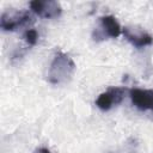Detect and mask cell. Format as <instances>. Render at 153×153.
Instances as JSON below:
<instances>
[{
	"instance_id": "5",
	"label": "cell",
	"mask_w": 153,
	"mask_h": 153,
	"mask_svg": "<svg viewBox=\"0 0 153 153\" xmlns=\"http://www.w3.org/2000/svg\"><path fill=\"white\" fill-rule=\"evenodd\" d=\"M100 31H97L94 35V39H102L104 37L117 38L121 35V25L116 20L114 16H103L99 18Z\"/></svg>"
},
{
	"instance_id": "8",
	"label": "cell",
	"mask_w": 153,
	"mask_h": 153,
	"mask_svg": "<svg viewBox=\"0 0 153 153\" xmlns=\"http://www.w3.org/2000/svg\"><path fill=\"white\" fill-rule=\"evenodd\" d=\"M24 39L29 45H35L38 39V32L35 29H29L24 33Z\"/></svg>"
},
{
	"instance_id": "7",
	"label": "cell",
	"mask_w": 153,
	"mask_h": 153,
	"mask_svg": "<svg viewBox=\"0 0 153 153\" xmlns=\"http://www.w3.org/2000/svg\"><path fill=\"white\" fill-rule=\"evenodd\" d=\"M123 35L136 48H143L153 43V37L143 31H133L129 27H124Z\"/></svg>"
},
{
	"instance_id": "1",
	"label": "cell",
	"mask_w": 153,
	"mask_h": 153,
	"mask_svg": "<svg viewBox=\"0 0 153 153\" xmlns=\"http://www.w3.org/2000/svg\"><path fill=\"white\" fill-rule=\"evenodd\" d=\"M75 65L73 60L65 53L59 51L55 54L48 72V80L51 84L59 85L66 82L73 74Z\"/></svg>"
},
{
	"instance_id": "9",
	"label": "cell",
	"mask_w": 153,
	"mask_h": 153,
	"mask_svg": "<svg viewBox=\"0 0 153 153\" xmlns=\"http://www.w3.org/2000/svg\"><path fill=\"white\" fill-rule=\"evenodd\" d=\"M33 153H51L48 148H45V147H39V148H37Z\"/></svg>"
},
{
	"instance_id": "6",
	"label": "cell",
	"mask_w": 153,
	"mask_h": 153,
	"mask_svg": "<svg viewBox=\"0 0 153 153\" xmlns=\"http://www.w3.org/2000/svg\"><path fill=\"white\" fill-rule=\"evenodd\" d=\"M124 91L121 87H110L109 90H106L105 92L100 93L98 96V98L96 99V105L103 110L106 111L109 109H111L115 104H118L122 98H123Z\"/></svg>"
},
{
	"instance_id": "2",
	"label": "cell",
	"mask_w": 153,
	"mask_h": 153,
	"mask_svg": "<svg viewBox=\"0 0 153 153\" xmlns=\"http://www.w3.org/2000/svg\"><path fill=\"white\" fill-rule=\"evenodd\" d=\"M30 19H31V17L27 12H22V11L10 12V11H6L1 14L0 26L5 31H14L19 26L30 22Z\"/></svg>"
},
{
	"instance_id": "4",
	"label": "cell",
	"mask_w": 153,
	"mask_h": 153,
	"mask_svg": "<svg viewBox=\"0 0 153 153\" xmlns=\"http://www.w3.org/2000/svg\"><path fill=\"white\" fill-rule=\"evenodd\" d=\"M129 97L133 105L139 110L153 112V90L131 88L129 91Z\"/></svg>"
},
{
	"instance_id": "3",
	"label": "cell",
	"mask_w": 153,
	"mask_h": 153,
	"mask_svg": "<svg viewBox=\"0 0 153 153\" xmlns=\"http://www.w3.org/2000/svg\"><path fill=\"white\" fill-rule=\"evenodd\" d=\"M30 8L37 16L42 18H56L61 14V6L57 1L54 0H33L30 2Z\"/></svg>"
}]
</instances>
